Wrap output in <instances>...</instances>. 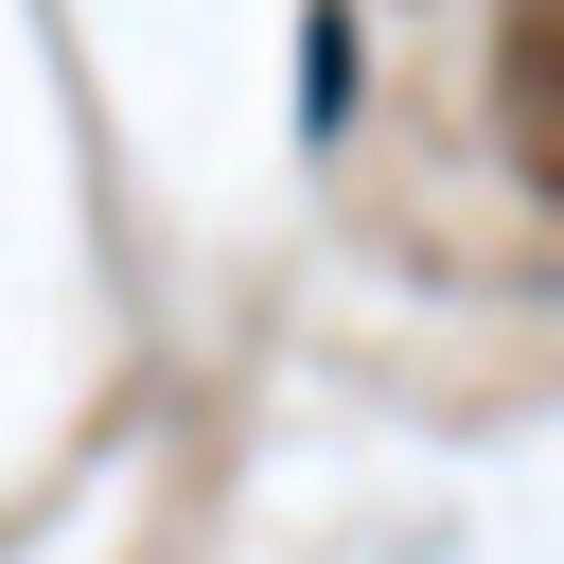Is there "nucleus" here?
Instances as JSON below:
<instances>
[{
  "mask_svg": "<svg viewBox=\"0 0 564 564\" xmlns=\"http://www.w3.org/2000/svg\"><path fill=\"white\" fill-rule=\"evenodd\" d=\"M300 123H317V141L352 123V18H317V35H300Z\"/></svg>",
  "mask_w": 564,
  "mask_h": 564,
  "instance_id": "f257e3e1",
  "label": "nucleus"
}]
</instances>
